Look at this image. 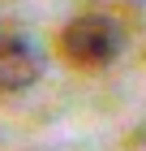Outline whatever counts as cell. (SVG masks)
<instances>
[{
    "mask_svg": "<svg viewBox=\"0 0 146 151\" xmlns=\"http://www.w3.org/2000/svg\"><path fill=\"white\" fill-rule=\"evenodd\" d=\"M125 47V30L116 17L108 13H82L60 30V56L78 69H103L120 56Z\"/></svg>",
    "mask_w": 146,
    "mask_h": 151,
    "instance_id": "1",
    "label": "cell"
},
{
    "mask_svg": "<svg viewBox=\"0 0 146 151\" xmlns=\"http://www.w3.org/2000/svg\"><path fill=\"white\" fill-rule=\"evenodd\" d=\"M43 73V52L26 35H4L0 39V91H26Z\"/></svg>",
    "mask_w": 146,
    "mask_h": 151,
    "instance_id": "2",
    "label": "cell"
}]
</instances>
